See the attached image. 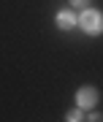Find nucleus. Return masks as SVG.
<instances>
[{"mask_svg": "<svg viewBox=\"0 0 103 122\" xmlns=\"http://www.w3.org/2000/svg\"><path fill=\"white\" fill-rule=\"evenodd\" d=\"M79 25H82L84 33H90V35H100V33H103V14L92 11V8H84V14L79 16Z\"/></svg>", "mask_w": 103, "mask_h": 122, "instance_id": "f257e3e1", "label": "nucleus"}, {"mask_svg": "<svg viewBox=\"0 0 103 122\" xmlns=\"http://www.w3.org/2000/svg\"><path fill=\"white\" fill-rule=\"evenodd\" d=\"M76 100H79L82 109H92V106L98 103V90H95V87H82L76 92Z\"/></svg>", "mask_w": 103, "mask_h": 122, "instance_id": "f03ea898", "label": "nucleus"}, {"mask_svg": "<svg viewBox=\"0 0 103 122\" xmlns=\"http://www.w3.org/2000/svg\"><path fill=\"white\" fill-rule=\"evenodd\" d=\"M73 25H76V16L71 11H60L57 14V27L60 30H73Z\"/></svg>", "mask_w": 103, "mask_h": 122, "instance_id": "7ed1b4c3", "label": "nucleus"}, {"mask_svg": "<svg viewBox=\"0 0 103 122\" xmlns=\"http://www.w3.org/2000/svg\"><path fill=\"white\" fill-rule=\"evenodd\" d=\"M65 119H68V122H79V119H84V117H82V111H79V109H71L68 114H65Z\"/></svg>", "mask_w": 103, "mask_h": 122, "instance_id": "20e7f679", "label": "nucleus"}, {"mask_svg": "<svg viewBox=\"0 0 103 122\" xmlns=\"http://www.w3.org/2000/svg\"><path fill=\"white\" fill-rule=\"evenodd\" d=\"M90 3H92V0H71L73 8H90Z\"/></svg>", "mask_w": 103, "mask_h": 122, "instance_id": "39448f33", "label": "nucleus"}, {"mask_svg": "<svg viewBox=\"0 0 103 122\" xmlns=\"http://www.w3.org/2000/svg\"><path fill=\"white\" fill-rule=\"evenodd\" d=\"M84 119H90V122H103V114L95 111V114H90V117H84Z\"/></svg>", "mask_w": 103, "mask_h": 122, "instance_id": "423d86ee", "label": "nucleus"}]
</instances>
